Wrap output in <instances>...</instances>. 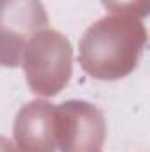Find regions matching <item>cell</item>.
Wrapping results in <instances>:
<instances>
[{"label": "cell", "mask_w": 150, "mask_h": 152, "mask_svg": "<svg viewBox=\"0 0 150 152\" xmlns=\"http://www.w3.org/2000/svg\"><path fill=\"white\" fill-rule=\"evenodd\" d=\"M46 27L41 0H0V66L18 67L28 41Z\"/></svg>", "instance_id": "obj_3"}, {"label": "cell", "mask_w": 150, "mask_h": 152, "mask_svg": "<svg viewBox=\"0 0 150 152\" xmlns=\"http://www.w3.org/2000/svg\"><path fill=\"white\" fill-rule=\"evenodd\" d=\"M55 140L60 152H99L106 140V120L87 101L55 106Z\"/></svg>", "instance_id": "obj_4"}, {"label": "cell", "mask_w": 150, "mask_h": 152, "mask_svg": "<svg viewBox=\"0 0 150 152\" xmlns=\"http://www.w3.org/2000/svg\"><path fill=\"white\" fill-rule=\"evenodd\" d=\"M0 152H18V149H16V145L9 138L0 136Z\"/></svg>", "instance_id": "obj_7"}, {"label": "cell", "mask_w": 150, "mask_h": 152, "mask_svg": "<svg viewBox=\"0 0 150 152\" xmlns=\"http://www.w3.org/2000/svg\"><path fill=\"white\" fill-rule=\"evenodd\" d=\"M104 9L111 14L118 16H133V18H145L149 14L150 0H101Z\"/></svg>", "instance_id": "obj_6"}, {"label": "cell", "mask_w": 150, "mask_h": 152, "mask_svg": "<svg viewBox=\"0 0 150 152\" xmlns=\"http://www.w3.org/2000/svg\"><path fill=\"white\" fill-rule=\"evenodd\" d=\"M12 133L18 152H55V106L44 99L23 104L14 118Z\"/></svg>", "instance_id": "obj_5"}, {"label": "cell", "mask_w": 150, "mask_h": 152, "mask_svg": "<svg viewBox=\"0 0 150 152\" xmlns=\"http://www.w3.org/2000/svg\"><path fill=\"white\" fill-rule=\"evenodd\" d=\"M145 44L147 28L138 18L104 16L79 41V66L95 80H120L136 69Z\"/></svg>", "instance_id": "obj_1"}, {"label": "cell", "mask_w": 150, "mask_h": 152, "mask_svg": "<svg viewBox=\"0 0 150 152\" xmlns=\"http://www.w3.org/2000/svg\"><path fill=\"white\" fill-rule=\"evenodd\" d=\"M21 62L28 88L36 96L53 97L73 75V46L58 30L44 28L28 41Z\"/></svg>", "instance_id": "obj_2"}]
</instances>
